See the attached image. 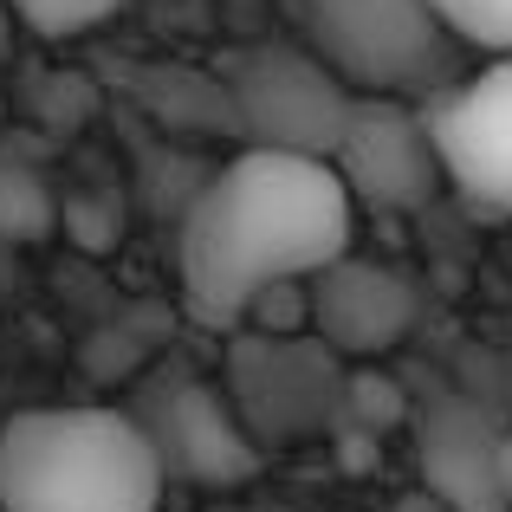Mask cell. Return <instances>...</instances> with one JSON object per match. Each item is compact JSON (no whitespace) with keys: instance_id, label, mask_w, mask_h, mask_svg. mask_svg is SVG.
Masks as SVG:
<instances>
[{"instance_id":"obj_1","label":"cell","mask_w":512,"mask_h":512,"mask_svg":"<svg viewBox=\"0 0 512 512\" xmlns=\"http://www.w3.org/2000/svg\"><path fill=\"white\" fill-rule=\"evenodd\" d=\"M350 227H357V201L344 195L331 163L240 150L182 201L175 221L182 312L201 331L234 338L253 299H266L273 286H305L331 260H344Z\"/></svg>"},{"instance_id":"obj_2","label":"cell","mask_w":512,"mask_h":512,"mask_svg":"<svg viewBox=\"0 0 512 512\" xmlns=\"http://www.w3.org/2000/svg\"><path fill=\"white\" fill-rule=\"evenodd\" d=\"M169 474L130 409L46 402L0 422V512H163Z\"/></svg>"},{"instance_id":"obj_3","label":"cell","mask_w":512,"mask_h":512,"mask_svg":"<svg viewBox=\"0 0 512 512\" xmlns=\"http://www.w3.org/2000/svg\"><path fill=\"white\" fill-rule=\"evenodd\" d=\"M312 52L363 98H435L454 85V33L428 0H299Z\"/></svg>"},{"instance_id":"obj_4","label":"cell","mask_w":512,"mask_h":512,"mask_svg":"<svg viewBox=\"0 0 512 512\" xmlns=\"http://www.w3.org/2000/svg\"><path fill=\"white\" fill-rule=\"evenodd\" d=\"M357 111V91L318 59L312 46H253L234 59L227 78V124L247 137V150L312 156L331 163Z\"/></svg>"},{"instance_id":"obj_5","label":"cell","mask_w":512,"mask_h":512,"mask_svg":"<svg viewBox=\"0 0 512 512\" xmlns=\"http://www.w3.org/2000/svg\"><path fill=\"white\" fill-rule=\"evenodd\" d=\"M422 124L441 182L493 214H512V59H493L487 72L422 98Z\"/></svg>"},{"instance_id":"obj_6","label":"cell","mask_w":512,"mask_h":512,"mask_svg":"<svg viewBox=\"0 0 512 512\" xmlns=\"http://www.w3.org/2000/svg\"><path fill=\"white\" fill-rule=\"evenodd\" d=\"M344 195L357 208H422L428 195L441 188V163H435V143H428L422 111H409L402 98H357L350 111V130L331 156Z\"/></svg>"},{"instance_id":"obj_7","label":"cell","mask_w":512,"mask_h":512,"mask_svg":"<svg viewBox=\"0 0 512 512\" xmlns=\"http://www.w3.org/2000/svg\"><path fill=\"white\" fill-rule=\"evenodd\" d=\"M137 422L169 480H195L208 493H227V487H247L253 467H260V441L240 428L234 402L208 383H169Z\"/></svg>"},{"instance_id":"obj_8","label":"cell","mask_w":512,"mask_h":512,"mask_svg":"<svg viewBox=\"0 0 512 512\" xmlns=\"http://www.w3.org/2000/svg\"><path fill=\"white\" fill-rule=\"evenodd\" d=\"M338 389H344V376L331 370L325 344L253 338V331L234 344V415L253 441L299 435V428L338 415Z\"/></svg>"},{"instance_id":"obj_9","label":"cell","mask_w":512,"mask_h":512,"mask_svg":"<svg viewBox=\"0 0 512 512\" xmlns=\"http://www.w3.org/2000/svg\"><path fill=\"white\" fill-rule=\"evenodd\" d=\"M305 305H312V331L331 357H383L415 331V286L402 273H389L383 260H331L325 273L305 279Z\"/></svg>"},{"instance_id":"obj_10","label":"cell","mask_w":512,"mask_h":512,"mask_svg":"<svg viewBox=\"0 0 512 512\" xmlns=\"http://www.w3.org/2000/svg\"><path fill=\"white\" fill-rule=\"evenodd\" d=\"M487 415L474 402H441L428 415L422 435V474H428V500H441L448 512H506L500 487H493V448L500 435H487Z\"/></svg>"},{"instance_id":"obj_11","label":"cell","mask_w":512,"mask_h":512,"mask_svg":"<svg viewBox=\"0 0 512 512\" xmlns=\"http://www.w3.org/2000/svg\"><path fill=\"white\" fill-rule=\"evenodd\" d=\"M59 227V195L20 156H0V240H46Z\"/></svg>"},{"instance_id":"obj_12","label":"cell","mask_w":512,"mask_h":512,"mask_svg":"<svg viewBox=\"0 0 512 512\" xmlns=\"http://www.w3.org/2000/svg\"><path fill=\"white\" fill-rule=\"evenodd\" d=\"M428 7L454 39L493 52V59H512V0H428Z\"/></svg>"},{"instance_id":"obj_13","label":"cell","mask_w":512,"mask_h":512,"mask_svg":"<svg viewBox=\"0 0 512 512\" xmlns=\"http://www.w3.org/2000/svg\"><path fill=\"white\" fill-rule=\"evenodd\" d=\"M124 0H7V13L39 39H78L91 26H104Z\"/></svg>"},{"instance_id":"obj_14","label":"cell","mask_w":512,"mask_h":512,"mask_svg":"<svg viewBox=\"0 0 512 512\" xmlns=\"http://www.w3.org/2000/svg\"><path fill=\"white\" fill-rule=\"evenodd\" d=\"M338 415L357 428H396L409 415V402H402V389L383 370H350L344 389H338Z\"/></svg>"},{"instance_id":"obj_15","label":"cell","mask_w":512,"mask_h":512,"mask_svg":"<svg viewBox=\"0 0 512 512\" xmlns=\"http://www.w3.org/2000/svg\"><path fill=\"white\" fill-rule=\"evenodd\" d=\"M59 227L78 240V247H117V234H124V221H117V208L104 195H72V201H59Z\"/></svg>"},{"instance_id":"obj_16","label":"cell","mask_w":512,"mask_h":512,"mask_svg":"<svg viewBox=\"0 0 512 512\" xmlns=\"http://www.w3.org/2000/svg\"><path fill=\"white\" fill-rule=\"evenodd\" d=\"M493 487H500V506L512 512V428H500V448H493Z\"/></svg>"},{"instance_id":"obj_17","label":"cell","mask_w":512,"mask_h":512,"mask_svg":"<svg viewBox=\"0 0 512 512\" xmlns=\"http://www.w3.org/2000/svg\"><path fill=\"white\" fill-rule=\"evenodd\" d=\"M7 52H13V13H7V0H0V72H7Z\"/></svg>"}]
</instances>
